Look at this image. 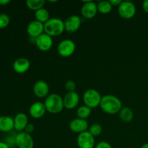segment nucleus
<instances>
[{"label": "nucleus", "instance_id": "obj_1", "mask_svg": "<svg viewBox=\"0 0 148 148\" xmlns=\"http://www.w3.org/2000/svg\"><path fill=\"white\" fill-rule=\"evenodd\" d=\"M100 107L104 113L110 115L119 114L123 108L121 100L118 97L109 94L102 96Z\"/></svg>", "mask_w": 148, "mask_h": 148}, {"label": "nucleus", "instance_id": "obj_2", "mask_svg": "<svg viewBox=\"0 0 148 148\" xmlns=\"http://www.w3.org/2000/svg\"><path fill=\"white\" fill-rule=\"evenodd\" d=\"M43 103L46 111L52 114H59L64 108L63 98L56 93L49 94L46 98Z\"/></svg>", "mask_w": 148, "mask_h": 148}, {"label": "nucleus", "instance_id": "obj_3", "mask_svg": "<svg viewBox=\"0 0 148 148\" xmlns=\"http://www.w3.org/2000/svg\"><path fill=\"white\" fill-rule=\"evenodd\" d=\"M64 30V21L58 17H51L44 24V33L52 38L61 36Z\"/></svg>", "mask_w": 148, "mask_h": 148}, {"label": "nucleus", "instance_id": "obj_4", "mask_svg": "<svg viewBox=\"0 0 148 148\" xmlns=\"http://www.w3.org/2000/svg\"><path fill=\"white\" fill-rule=\"evenodd\" d=\"M101 99L102 96L101 93L95 89L87 90L84 92L82 95L84 104L90 108L91 109L100 106Z\"/></svg>", "mask_w": 148, "mask_h": 148}, {"label": "nucleus", "instance_id": "obj_5", "mask_svg": "<svg viewBox=\"0 0 148 148\" xmlns=\"http://www.w3.org/2000/svg\"><path fill=\"white\" fill-rule=\"evenodd\" d=\"M136 6L131 1H122L121 4L118 7V14L121 18L124 20H130L135 15Z\"/></svg>", "mask_w": 148, "mask_h": 148}, {"label": "nucleus", "instance_id": "obj_6", "mask_svg": "<svg viewBox=\"0 0 148 148\" xmlns=\"http://www.w3.org/2000/svg\"><path fill=\"white\" fill-rule=\"evenodd\" d=\"M76 50V44L71 39H64L59 43L57 46V52L62 57H69L75 53Z\"/></svg>", "mask_w": 148, "mask_h": 148}, {"label": "nucleus", "instance_id": "obj_7", "mask_svg": "<svg viewBox=\"0 0 148 148\" xmlns=\"http://www.w3.org/2000/svg\"><path fill=\"white\" fill-rule=\"evenodd\" d=\"M78 148H95V137L88 131L79 134L77 138Z\"/></svg>", "mask_w": 148, "mask_h": 148}, {"label": "nucleus", "instance_id": "obj_8", "mask_svg": "<svg viewBox=\"0 0 148 148\" xmlns=\"http://www.w3.org/2000/svg\"><path fill=\"white\" fill-rule=\"evenodd\" d=\"M16 147L17 148H33L34 140L31 134L25 132L17 133L16 135Z\"/></svg>", "mask_w": 148, "mask_h": 148}, {"label": "nucleus", "instance_id": "obj_9", "mask_svg": "<svg viewBox=\"0 0 148 148\" xmlns=\"http://www.w3.org/2000/svg\"><path fill=\"white\" fill-rule=\"evenodd\" d=\"M97 4L92 1H85L81 8V14L84 18L91 20L94 18L98 13Z\"/></svg>", "mask_w": 148, "mask_h": 148}, {"label": "nucleus", "instance_id": "obj_10", "mask_svg": "<svg viewBox=\"0 0 148 148\" xmlns=\"http://www.w3.org/2000/svg\"><path fill=\"white\" fill-rule=\"evenodd\" d=\"M27 33L29 37L37 38L44 33V24L36 20H33L27 25Z\"/></svg>", "mask_w": 148, "mask_h": 148}, {"label": "nucleus", "instance_id": "obj_11", "mask_svg": "<svg viewBox=\"0 0 148 148\" xmlns=\"http://www.w3.org/2000/svg\"><path fill=\"white\" fill-rule=\"evenodd\" d=\"M82 24L80 17L77 14L69 16L64 21V29L68 33H75L77 31Z\"/></svg>", "mask_w": 148, "mask_h": 148}, {"label": "nucleus", "instance_id": "obj_12", "mask_svg": "<svg viewBox=\"0 0 148 148\" xmlns=\"http://www.w3.org/2000/svg\"><path fill=\"white\" fill-rule=\"evenodd\" d=\"M49 85L44 80H38L35 82L33 88L34 95L38 98H46L49 95Z\"/></svg>", "mask_w": 148, "mask_h": 148}, {"label": "nucleus", "instance_id": "obj_13", "mask_svg": "<svg viewBox=\"0 0 148 148\" xmlns=\"http://www.w3.org/2000/svg\"><path fill=\"white\" fill-rule=\"evenodd\" d=\"M53 38L49 35L43 33L36 38V46L40 51L46 52L50 50L53 46Z\"/></svg>", "mask_w": 148, "mask_h": 148}, {"label": "nucleus", "instance_id": "obj_14", "mask_svg": "<svg viewBox=\"0 0 148 148\" xmlns=\"http://www.w3.org/2000/svg\"><path fill=\"white\" fill-rule=\"evenodd\" d=\"M69 128L72 132L77 133L78 134L88 131L89 124L87 120L76 118L72 119L69 124Z\"/></svg>", "mask_w": 148, "mask_h": 148}, {"label": "nucleus", "instance_id": "obj_15", "mask_svg": "<svg viewBox=\"0 0 148 148\" xmlns=\"http://www.w3.org/2000/svg\"><path fill=\"white\" fill-rule=\"evenodd\" d=\"M64 106L66 109L72 110L76 108L79 103V95L77 92H66L63 98Z\"/></svg>", "mask_w": 148, "mask_h": 148}, {"label": "nucleus", "instance_id": "obj_16", "mask_svg": "<svg viewBox=\"0 0 148 148\" xmlns=\"http://www.w3.org/2000/svg\"><path fill=\"white\" fill-rule=\"evenodd\" d=\"M46 107L43 103L37 101L30 106V109H29V114L30 116L33 119H38L42 118L46 114Z\"/></svg>", "mask_w": 148, "mask_h": 148}, {"label": "nucleus", "instance_id": "obj_17", "mask_svg": "<svg viewBox=\"0 0 148 148\" xmlns=\"http://www.w3.org/2000/svg\"><path fill=\"white\" fill-rule=\"evenodd\" d=\"M30 62L27 58L20 57L16 59L12 64L13 70L17 74H24L30 69Z\"/></svg>", "mask_w": 148, "mask_h": 148}, {"label": "nucleus", "instance_id": "obj_18", "mask_svg": "<svg viewBox=\"0 0 148 148\" xmlns=\"http://www.w3.org/2000/svg\"><path fill=\"white\" fill-rule=\"evenodd\" d=\"M28 124V117L25 113L20 112L16 114L14 118V130L16 132H24Z\"/></svg>", "mask_w": 148, "mask_h": 148}, {"label": "nucleus", "instance_id": "obj_19", "mask_svg": "<svg viewBox=\"0 0 148 148\" xmlns=\"http://www.w3.org/2000/svg\"><path fill=\"white\" fill-rule=\"evenodd\" d=\"M14 130V119L9 116H0V132L10 133Z\"/></svg>", "mask_w": 148, "mask_h": 148}, {"label": "nucleus", "instance_id": "obj_20", "mask_svg": "<svg viewBox=\"0 0 148 148\" xmlns=\"http://www.w3.org/2000/svg\"><path fill=\"white\" fill-rule=\"evenodd\" d=\"M119 116L124 123H130L134 119V112L130 107H123L119 113Z\"/></svg>", "mask_w": 148, "mask_h": 148}, {"label": "nucleus", "instance_id": "obj_21", "mask_svg": "<svg viewBox=\"0 0 148 148\" xmlns=\"http://www.w3.org/2000/svg\"><path fill=\"white\" fill-rule=\"evenodd\" d=\"M35 17L36 20L45 24L46 22L50 20V14L48 10L43 7L35 12Z\"/></svg>", "mask_w": 148, "mask_h": 148}, {"label": "nucleus", "instance_id": "obj_22", "mask_svg": "<svg viewBox=\"0 0 148 148\" xmlns=\"http://www.w3.org/2000/svg\"><path fill=\"white\" fill-rule=\"evenodd\" d=\"M97 7H98V12L103 14H107L111 12L113 6L111 5L109 1L103 0V1H98L97 4Z\"/></svg>", "mask_w": 148, "mask_h": 148}, {"label": "nucleus", "instance_id": "obj_23", "mask_svg": "<svg viewBox=\"0 0 148 148\" xmlns=\"http://www.w3.org/2000/svg\"><path fill=\"white\" fill-rule=\"evenodd\" d=\"M26 6L30 10L36 12L40 9L43 8L46 1L45 0H27L25 2Z\"/></svg>", "mask_w": 148, "mask_h": 148}, {"label": "nucleus", "instance_id": "obj_24", "mask_svg": "<svg viewBox=\"0 0 148 148\" xmlns=\"http://www.w3.org/2000/svg\"><path fill=\"white\" fill-rule=\"evenodd\" d=\"M91 113H92V109L85 105L81 106L77 110V118L81 119L86 120L91 115Z\"/></svg>", "mask_w": 148, "mask_h": 148}, {"label": "nucleus", "instance_id": "obj_25", "mask_svg": "<svg viewBox=\"0 0 148 148\" xmlns=\"http://www.w3.org/2000/svg\"><path fill=\"white\" fill-rule=\"evenodd\" d=\"M88 131L94 137H98V136L101 135V133H102L103 127L101 124L95 123V124H92V125L89 126V128H88Z\"/></svg>", "mask_w": 148, "mask_h": 148}, {"label": "nucleus", "instance_id": "obj_26", "mask_svg": "<svg viewBox=\"0 0 148 148\" xmlns=\"http://www.w3.org/2000/svg\"><path fill=\"white\" fill-rule=\"evenodd\" d=\"M10 23V18L7 14L1 13L0 14V29L7 27Z\"/></svg>", "mask_w": 148, "mask_h": 148}, {"label": "nucleus", "instance_id": "obj_27", "mask_svg": "<svg viewBox=\"0 0 148 148\" xmlns=\"http://www.w3.org/2000/svg\"><path fill=\"white\" fill-rule=\"evenodd\" d=\"M16 135H17V134H12V135L10 134L8 137H7L5 141H4V143H7L10 148L14 147L16 146Z\"/></svg>", "mask_w": 148, "mask_h": 148}, {"label": "nucleus", "instance_id": "obj_28", "mask_svg": "<svg viewBox=\"0 0 148 148\" xmlns=\"http://www.w3.org/2000/svg\"><path fill=\"white\" fill-rule=\"evenodd\" d=\"M65 89L67 92H75L76 90V83L73 80H68L65 83Z\"/></svg>", "mask_w": 148, "mask_h": 148}, {"label": "nucleus", "instance_id": "obj_29", "mask_svg": "<svg viewBox=\"0 0 148 148\" xmlns=\"http://www.w3.org/2000/svg\"><path fill=\"white\" fill-rule=\"evenodd\" d=\"M95 148H112V146L108 142L101 141L99 142L98 144L95 145Z\"/></svg>", "mask_w": 148, "mask_h": 148}, {"label": "nucleus", "instance_id": "obj_30", "mask_svg": "<svg viewBox=\"0 0 148 148\" xmlns=\"http://www.w3.org/2000/svg\"><path fill=\"white\" fill-rule=\"evenodd\" d=\"M34 130H35V126L33 125V124H31V123H29V124L27 125V127H25V129L24 132H25L26 133H28V134H31L32 133L34 132Z\"/></svg>", "mask_w": 148, "mask_h": 148}, {"label": "nucleus", "instance_id": "obj_31", "mask_svg": "<svg viewBox=\"0 0 148 148\" xmlns=\"http://www.w3.org/2000/svg\"><path fill=\"white\" fill-rule=\"evenodd\" d=\"M109 1L113 7H114V6L119 7V6L121 4V2H122V1H121V0H110Z\"/></svg>", "mask_w": 148, "mask_h": 148}, {"label": "nucleus", "instance_id": "obj_32", "mask_svg": "<svg viewBox=\"0 0 148 148\" xmlns=\"http://www.w3.org/2000/svg\"><path fill=\"white\" fill-rule=\"evenodd\" d=\"M143 8L146 13H148V0H145L143 1Z\"/></svg>", "mask_w": 148, "mask_h": 148}, {"label": "nucleus", "instance_id": "obj_33", "mask_svg": "<svg viewBox=\"0 0 148 148\" xmlns=\"http://www.w3.org/2000/svg\"><path fill=\"white\" fill-rule=\"evenodd\" d=\"M10 0H0V5L1 6H6L7 4H10Z\"/></svg>", "mask_w": 148, "mask_h": 148}, {"label": "nucleus", "instance_id": "obj_34", "mask_svg": "<svg viewBox=\"0 0 148 148\" xmlns=\"http://www.w3.org/2000/svg\"><path fill=\"white\" fill-rule=\"evenodd\" d=\"M0 148H10L8 145L5 143L4 142L0 141Z\"/></svg>", "mask_w": 148, "mask_h": 148}, {"label": "nucleus", "instance_id": "obj_35", "mask_svg": "<svg viewBox=\"0 0 148 148\" xmlns=\"http://www.w3.org/2000/svg\"><path fill=\"white\" fill-rule=\"evenodd\" d=\"M141 148H148V143L143 145L141 147Z\"/></svg>", "mask_w": 148, "mask_h": 148}, {"label": "nucleus", "instance_id": "obj_36", "mask_svg": "<svg viewBox=\"0 0 148 148\" xmlns=\"http://www.w3.org/2000/svg\"><path fill=\"white\" fill-rule=\"evenodd\" d=\"M49 2H53V3L54 2L55 3V2H57V1H56H56H49Z\"/></svg>", "mask_w": 148, "mask_h": 148}]
</instances>
